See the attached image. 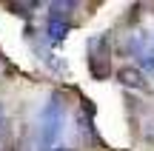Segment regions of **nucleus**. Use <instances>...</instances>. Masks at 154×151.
Returning a JSON list of instances; mask_svg holds the SVG:
<instances>
[{"instance_id":"3","label":"nucleus","mask_w":154,"mask_h":151,"mask_svg":"<svg viewBox=\"0 0 154 151\" xmlns=\"http://www.w3.org/2000/svg\"><path fill=\"white\" fill-rule=\"evenodd\" d=\"M128 49H131V54L137 57V63L143 66V71L154 80V32L151 34L134 32L131 37H128Z\"/></svg>"},{"instance_id":"2","label":"nucleus","mask_w":154,"mask_h":151,"mask_svg":"<svg viewBox=\"0 0 154 151\" xmlns=\"http://www.w3.org/2000/svg\"><path fill=\"white\" fill-rule=\"evenodd\" d=\"M72 9H74V3H51L49 6V26H46V32H49L51 43H60L69 34V29H72V23H69Z\"/></svg>"},{"instance_id":"5","label":"nucleus","mask_w":154,"mask_h":151,"mask_svg":"<svg viewBox=\"0 0 154 151\" xmlns=\"http://www.w3.org/2000/svg\"><path fill=\"white\" fill-rule=\"evenodd\" d=\"M9 143V114H6V106L0 100V148Z\"/></svg>"},{"instance_id":"1","label":"nucleus","mask_w":154,"mask_h":151,"mask_svg":"<svg viewBox=\"0 0 154 151\" xmlns=\"http://www.w3.org/2000/svg\"><path fill=\"white\" fill-rule=\"evenodd\" d=\"M66 131V97L60 91H51L49 100L43 103L37 114V137H34V151H54Z\"/></svg>"},{"instance_id":"4","label":"nucleus","mask_w":154,"mask_h":151,"mask_svg":"<svg viewBox=\"0 0 154 151\" xmlns=\"http://www.w3.org/2000/svg\"><path fill=\"white\" fill-rule=\"evenodd\" d=\"M120 80H123L126 86H134V89H149V83L140 80V74L131 71V68H123V71H120Z\"/></svg>"},{"instance_id":"6","label":"nucleus","mask_w":154,"mask_h":151,"mask_svg":"<svg viewBox=\"0 0 154 151\" xmlns=\"http://www.w3.org/2000/svg\"><path fill=\"white\" fill-rule=\"evenodd\" d=\"M54 151H72V148H69V146H57Z\"/></svg>"}]
</instances>
